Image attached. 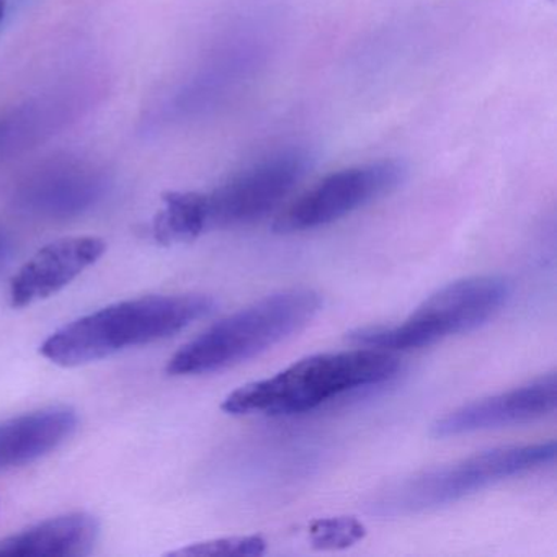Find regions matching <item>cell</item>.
I'll return each instance as SVG.
<instances>
[{"instance_id":"8fae6325","label":"cell","mask_w":557,"mask_h":557,"mask_svg":"<svg viewBox=\"0 0 557 557\" xmlns=\"http://www.w3.org/2000/svg\"><path fill=\"white\" fill-rule=\"evenodd\" d=\"M99 521L89 513H67L0 540L2 556L83 557L92 553Z\"/></svg>"},{"instance_id":"2e32d148","label":"cell","mask_w":557,"mask_h":557,"mask_svg":"<svg viewBox=\"0 0 557 557\" xmlns=\"http://www.w3.org/2000/svg\"><path fill=\"white\" fill-rule=\"evenodd\" d=\"M12 253H14V243L8 234L0 231V265H4L11 259Z\"/></svg>"},{"instance_id":"30bf717a","label":"cell","mask_w":557,"mask_h":557,"mask_svg":"<svg viewBox=\"0 0 557 557\" xmlns=\"http://www.w3.org/2000/svg\"><path fill=\"white\" fill-rule=\"evenodd\" d=\"M76 410L47 407L0 423V472L44 458L76 432Z\"/></svg>"},{"instance_id":"ba28073f","label":"cell","mask_w":557,"mask_h":557,"mask_svg":"<svg viewBox=\"0 0 557 557\" xmlns=\"http://www.w3.org/2000/svg\"><path fill=\"white\" fill-rule=\"evenodd\" d=\"M556 406V373L544 374L523 386L466 404L446 413L433 423L432 435L435 438H449L534 422L554 413Z\"/></svg>"},{"instance_id":"6da1fadb","label":"cell","mask_w":557,"mask_h":557,"mask_svg":"<svg viewBox=\"0 0 557 557\" xmlns=\"http://www.w3.org/2000/svg\"><path fill=\"white\" fill-rule=\"evenodd\" d=\"M214 308L216 301L205 295L146 296L115 302L51 334L40 354L58 367H81L174 337Z\"/></svg>"},{"instance_id":"7a4b0ae2","label":"cell","mask_w":557,"mask_h":557,"mask_svg":"<svg viewBox=\"0 0 557 557\" xmlns=\"http://www.w3.org/2000/svg\"><path fill=\"white\" fill-rule=\"evenodd\" d=\"M399 370V358L381 348L312 355L275 376L233 391L221 404V409L230 416L308 412L342 394L386 383Z\"/></svg>"},{"instance_id":"7c38bea8","label":"cell","mask_w":557,"mask_h":557,"mask_svg":"<svg viewBox=\"0 0 557 557\" xmlns=\"http://www.w3.org/2000/svg\"><path fill=\"white\" fill-rule=\"evenodd\" d=\"M164 208L152 220L151 233L162 246L190 243L208 231L207 198L200 191H168Z\"/></svg>"},{"instance_id":"277c9868","label":"cell","mask_w":557,"mask_h":557,"mask_svg":"<svg viewBox=\"0 0 557 557\" xmlns=\"http://www.w3.org/2000/svg\"><path fill=\"white\" fill-rule=\"evenodd\" d=\"M554 459L556 442L504 446L478 453L389 485L368 502L367 511L376 517H406L435 510L505 479L550 465Z\"/></svg>"},{"instance_id":"4fadbf2b","label":"cell","mask_w":557,"mask_h":557,"mask_svg":"<svg viewBox=\"0 0 557 557\" xmlns=\"http://www.w3.org/2000/svg\"><path fill=\"white\" fill-rule=\"evenodd\" d=\"M99 195V185L92 178L60 177L35 184L24 194V207L37 214L66 218L83 213Z\"/></svg>"},{"instance_id":"3957f363","label":"cell","mask_w":557,"mask_h":557,"mask_svg":"<svg viewBox=\"0 0 557 557\" xmlns=\"http://www.w3.org/2000/svg\"><path fill=\"white\" fill-rule=\"evenodd\" d=\"M322 308L311 288H292L221 319L169 360L172 376H198L236 367L305 329Z\"/></svg>"},{"instance_id":"52a82bcc","label":"cell","mask_w":557,"mask_h":557,"mask_svg":"<svg viewBox=\"0 0 557 557\" xmlns=\"http://www.w3.org/2000/svg\"><path fill=\"white\" fill-rule=\"evenodd\" d=\"M305 148H286L253 162L227 178L207 198L208 230L246 226L275 210L311 171Z\"/></svg>"},{"instance_id":"e0dca14e","label":"cell","mask_w":557,"mask_h":557,"mask_svg":"<svg viewBox=\"0 0 557 557\" xmlns=\"http://www.w3.org/2000/svg\"><path fill=\"white\" fill-rule=\"evenodd\" d=\"M9 0H0V22L4 18L5 12H8Z\"/></svg>"},{"instance_id":"5b68a950","label":"cell","mask_w":557,"mask_h":557,"mask_svg":"<svg viewBox=\"0 0 557 557\" xmlns=\"http://www.w3.org/2000/svg\"><path fill=\"white\" fill-rule=\"evenodd\" d=\"M511 282L479 275L443 286L397 325L357 329L348 341L381 350H413L478 329L494 318L511 296Z\"/></svg>"},{"instance_id":"5bb4252c","label":"cell","mask_w":557,"mask_h":557,"mask_svg":"<svg viewBox=\"0 0 557 557\" xmlns=\"http://www.w3.org/2000/svg\"><path fill=\"white\" fill-rule=\"evenodd\" d=\"M367 536V528L354 517L315 520L309 524V540L318 549H345Z\"/></svg>"},{"instance_id":"9a60e30c","label":"cell","mask_w":557,"mask_h":557,"mask_svg":"<svg viewBox=\"0 0 557 557\" xmlns=\"http://www.w3.org/2000/svg\"><path fill=\"white\" fill-rule=\"evenodd\" d=\"M267 550V541L257 534L250 536L218 537L203 543L188 544L182 549L172 550L169 556H262Z\"/></svg>"},{"instance_id":"9c48e42d","label":"cell","mask_w":557,"mask_h":557,"mask_svg":"<svg viewBox=\"0 0 557 557\" xmlns=\"http://www.w3.org/2000/svg\"><path fill=\"white\" fill-rule=\"evenodd\" d=\"M106 250V240L94 236L66 237L48 244L12 278L11 305L25 308L57 295L99 262Z\"/></svg>"},{"instance_id":"8992f818","label":"cell","mask_w":557,"mask_h":557,"mask_svg":"<svg viewBox=\"0 0 557 557\" xmlns=\"http://www.w3.org/2000/svg\"><path fill=\"white\" fill-rule=\"evenodd\" d=\"M406 175V165L393 159L332 172L288 205L273 223V231L292 234L327 226L393 194Z\"/></svg>"}]
</instances>
